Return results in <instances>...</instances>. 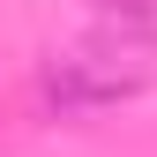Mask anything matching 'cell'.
I'll use <instances>...</instances> for the list:
<instances>
[{"label": "cell", "mask_w": 157, "mask_h": 157, "mask_svg": "<svg viewBox=\"0 0 157 157\" xmlns=\"http://www.w3.org/2000/svg\"><path fill=\"white\" fill-rule=\"evenodd\" d=\"M157 75V45H142V37H127V30H97L82 37V45H67V52H52L45 60V105L52 112H67V120H82V112H105V105H120V97H135Z\"/></svg>", "instance_id": "obj_1"}, {"label": "cell", "mask_w": 157, "mask_h": 157, "mask_svg": "<svg viewBox=\"0 0 157 157\" xmlns=\"http://www.w3.org/2000/svg\"><path fill=\"white\" fill-rule=\"evenodd\" d=\"M112 30L142 37V45H157V0H112Z\"/></svg>", "instance_id": "obj_2"}]
</instances>
